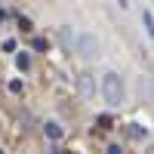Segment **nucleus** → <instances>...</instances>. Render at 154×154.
Here are the masks:
<instances>
[{"mask_svg": "<svg viewBox=\"0 0 154 154\" xmlns=\"http://www.w3.org/2000/svg\"><path fill=\"white\" fill-rule=\"evenodd\" d=\"M117 6H120V9H126V6H130V0H117Z\"/></svg>", "mask_w": 154, "mask_h": 154, "instance_id": "13", "label": "nucleus"}, {"mask_svg": "<svg viewBox=\"0 0 154 154\" xmlns=\"http://www.w3.org/2000/svg\"><path fill=\"white\" fill-rule=\"evenodd\" d=\"M6 89H9L12 96H22L25 93V80H22V77H12V80L6 83Z\"/></svg>", "mask_w": 154, "mask_h": 154, "instance_id": "9", "label": "nucleus"}, {"mask_svg": "<svg viewBox=\"0 0 154 154\" xmlns=\"http://www.w3.org/2000/svg\"><path fill=\"white\" fill-rule=\"evenodd\" d=\"M142 28H145V34L154 40V12L151 9H142Z\"/></svg>", "mask_w": 154, "mask_h": 154, "instance_id": "6", "label": "nucleus"}, {"mask_svg": "<svg viewBox=\"0 0 154 154\" xmlns=\"http://www.w3.org/2000/svg\"><path fill=\"white\" fill-rule=\"evenodd\" d=\"M77 89L83 99H96V77L93 74H80L77 77Z\"/></svg>", "mask_w": 154, "mask_h": 154, "instance_id": "5", "label": "nucleus"}, {"mask_svg": "<svg viewBox=\"0 0 154 154\" xmlns=\"http://www.w3.org/2000/svg\"><path fill=\"white\" fill-rule=\"evenodd\" d=\"M43 136L49 139V142H62V139H65V126H62L56 117H46L43 120Z\"/></svg>", "mask_w": 154, "mask_h": 154, "instance_id": "3", "label": "nucleus"}, {"mask_svg": "<svg viewBox=\"0 0 154 154\" xmlns=\"http://www.w3.org/2000/svg\"><path fill=\"white\" fill-rule=\"evenodd\" d=\"M59 37H62V43H65V46H74V43H77V34L68 28V25H62V28H59Z\"/></svg>", "mask_w": 154, "mask_h": 154, "instance_id": "8", "label": "nucleus"}, {"mask_svg": "<svg viewBox=\"0 0 154 154\" xmlns=\"http://www.w3.org/2000/svg\"><path fill=\"white\" fill-rule=\"evenodd\" d=\"M19 28L22 31H31V19H19Z\"/></svg>", "mask_w": 154, "mask_h": 154, "instance_id": "12", "label": "nucleus"}, {"mask_svg": "<svg viewBox=\"0 0 154 154\" xmlns=\"http://www.w3.org/2000/svg\"><path fill=\"white\" fill-rule=\"evenodd\" d=\"M99 126H102V130H111V117H108V114H99Z\"/></svg>", "mask_w": 154, "mask_h": 154, "instance_id": "10", "label": "nucleus"}, {"mask_svg": "<svg viewBox=\"0 0 154 154\" xmlns=\"http://www.w3.org/2000/svg\"><path fill=\"white\" fill-rule=\"evenodd\" d=\"M12 62H16L19 71H31V53H25V49H22V53H16V59H12Z\"/></svg>", "mask_w": 154, "mask_h": 154, "instance_id": "7", "label": "nucleus"}, {"mask_svg": "<svg viewBox=\"0 0 154 154\" xmlns=\"http://www.w3.org/2000/svg\"><path fill=\"white\" fill-rule=\"evenodd\" d=\"M3 53H16V40H3Z\"/></svg>", "mask_w": 154, "mask_h": 154, "instance_id": "11", "label": "nucleus"}, {"mask_svg": "<svg viewBox=\"0 0 154 154\" xmlns=\"http://www.w3.org/2000/svg\"><path fill=\"white\" fill-rule=\"evenodd\" d=\"M126 133H130L133 142H145V139H151V126L142 123V120H130L126 123Z\"/></svg>", "mask_w": 154, "mask_h": 154, "instance_id": "4", "label": "nucleus"}, {"mask_svg": "<svg viewBox=\"0 0 154 154\" xmlns=\"http://www.w3.org/2000/svg\"><path fill=\"white\" fill-rule=\"evenodd\" d=\"M99 93H102V102H105L108 108H123L126 105V83L117 71H105L99 77Z\"/></svg>", "mask_w": 154, "mask_h": 154, "instance_id": "1", "label": "nucleus"}, {"mask_svg": "<svg viewBox=\"0 0 154 154\" xmlns=\"http://www.w3.org/2000/svg\"><path fill=\"white\" fill-rule=\"evenodd\" d=\"M74 53L80 56L83 62L99 59V53H102V40H99V34H96V31H80V34H77V43H74Z\"/></svg>", "mask_w": 154, "mask_h": 154, "instance_id": "2", "label": "nucleus"}, {"mask_svg": "<svg viewBox=\"0 0 154 154\" xmlns=\"http://www.w3.org/2000/svg\"><path fill=\"white\" fill-rule=\"evenodd\" d=\"M3 19H6V12H3V9H0V22H3Z\"/></svg>", "mask_w": 154, "mask_h": 154, "instance_id": "14", "label": "nucleus"}]
</instances>
